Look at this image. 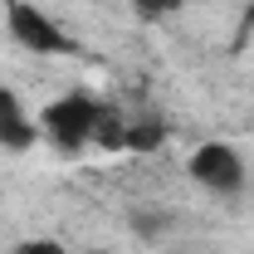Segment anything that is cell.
<instances>
[{
  "label": "cell",
  "instance_id": "6",
  "mask_svg": "<svg viewBox=\"0 0 254 254\" xmlns=\"http://www.w3.org/2000/svg\"><path fill=\"white\" fill-rule=\"evenodd\" d=\"M15 254H68V250H64L59 240H25Z\"/></svg>",
  "mask_w": 254,
  "mask_h": 254
},
{
  "label": "cell",
  "instance_id": "1",
  "mask_svg": "<svg viewBox=\"0 0 254 254\" xmlns=\"http://www.w3.org/2000/svg\"><path fill=\"white\" fill-rule=\"evenodd\" d=\"M108 123H113V118H108L103 103H93L88 93H68V98H59V103L44 108L39 132H44L54 147H64V152H78V147H88L93 137H103Z\"/></svg>",
  "mask_w": 254,
  "mask_h": 254
},
{
  "label": "cell",
  "instance_id": "3",
  "mask_svg": "<svg viewBox=\"0 0 254 254\" xmlns=\"http://www.w3.org/2000/svg\"><path fill=\"white\" fill-rule=\"evenodd\" d=\"M5 25H10V34H15V44L30 49V54H68V49H73L68 34H64L44 10H34V5H25V0H15V5L5 10Z\"/></svg>",
  "mask_w": 254,
  "mask_h": 254
},
{
  "label": "cell",
  "instance_id": "2",
  "mask_svg": "<svg viewBox=\"0 0 254 254\" xmlns=\"http://www.w3.org/2000/svg\"><path fill=\"white\" fill-rule=\"evenodd\" d=\"M190 181L195 186H205L210 195H235V190L245 186V161L240 152L230 147V142H205V147H195L186 161Z\"/></svg>",
  "mask_w": 254,
  "mask_h": 254
},
{
  "label": "cell",
  "instance_id": "4",
  "mask_svg": "<svg viewBox=\"0 0 254 254\" xmlns=\"http://www.w3.org/2000/svg\"><path fill=\"white\" fill-rule=\"evenodd\" d=\"M34 142H39L34 118L20 108V98L10 93V88H0V147H10V152H30Z\"/></svg>",
  "mask_w": 254,
  "mask_h": 254
},
{
  "label": "cell",
  "instance_id": "7",
  "mask_svg": "<svg viewBox=\"0 0 254 254\" xmlns=\"http://www.w3.org/2000/svg\"><path fill=\"white\" fill-rule=\"evenodd\" d=\"M98 254H103V250H98Z\"/></svg>",
  "mask_w": 254,
  "mask_h": 254
},
{
  "label": "cell",
  "instance_id": "5",
  "mask_svg": "<svg viewBox=\"0 0 254 254\" xmlns=\"http://www.w3.org/2000/svg\"><path fill=\"white\" fill-rule=\"evenodd\" d=\"M132 10H137V20L157 25V20H171L181 10V0H132Z\"/></svg>",
  "mask_w": 254,
  "mask_h": 254
}]
</instances>
